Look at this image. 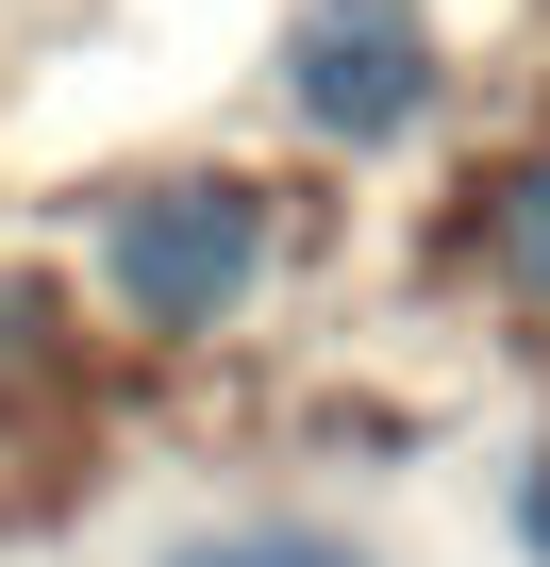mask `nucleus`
Returning a JSON list of instances; mask_svg holds the SVG:
<instances>
[{
	"instance_id": "7ed1b4c3",
	"label": "nucleus",
	"mask_w": 550,
	"mask_h": 567,
	"mask_svg": "<svg viewBox=\"0 0 550 567\" xmlns=\"http://www.w3.org/2000/svg\"><path fill=\"white\" fill-rule=\"evenodd\" d=\"M484 250H500V284H517V301H550V151H533V167H500Z\"/></svg>"
},
{
	"instance_id": "20e7f679",
	"label": "nucleus",
	"mask_w": 550,
	"mask_h": 567,
	"mask_svg": "<svg viewBox=\"0 0 550 567\" xmlns=\"http://www.w3.org/2000/svg\"><path fill=\"white\" fill-rule=\"evenodd\" d=\"M167 567H367L351 534H301V517H250V534H184Z\"/></svg>"
},
{
	"instance_id": "f257e3e1",
	"label": "nucleus",
	"mask_w": 550,
	"mask_h": 567,
	"mask_svg": "<svg viewBox=\"0 0 550 567\" xmlns=\"http://www.w3.org/2000/svg\"><path fill=\"white\" fill-rule=\"evenodd\" d=\"M250 250H267V217H250L234 184H134V200L101 217V267H117V301H134L151 334H200L234 284H250Z\"/></svg>"
},
{
	"instance_id": "f03ea898",
	"label": "nucleus",
	"mask_w": 550,
	"mask_h": 567,
	"mask_svg": "<svg viewBox=\"0 0 550 567\" xmlns=\"http://www.w3.org/2000/svg\"><path fill=\"white\" fill-rule=\"evenodd\" d=\"M417 84H434L417 0H318V18H301V117L318 134H401Z\"/></svg>"
}]
</instances>
